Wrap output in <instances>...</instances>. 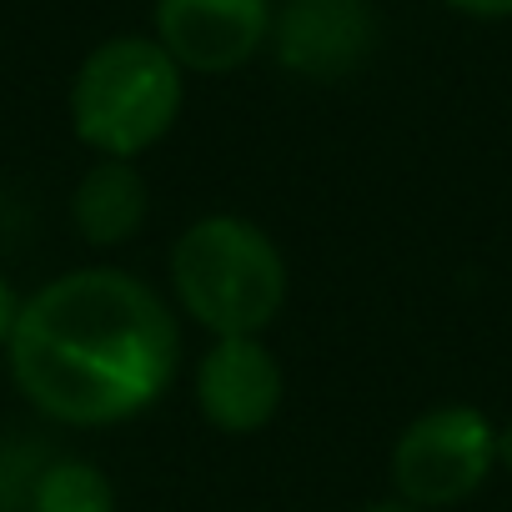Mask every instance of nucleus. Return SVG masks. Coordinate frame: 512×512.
<instances>
[{"label": "nucleus", "instance_id": "nucleus-1", "mask_svg": "<svg viewBox=\"0 0 512 512\" xmlns=\"http://www.w3.org/2000/svg\"><path fill=\"white\" fill-rule=\"evenodd\" d=\"M21 397L61 427H116L161 402L181 367L166 297L121 267H76L21 297L6 347Z\"/></svg>", "mask_w": 512, "mask_h": 512}, {"label": "nucleus", "instance_id": "nucleus-2", "mask_svg": "<svg viewBox=\"0 0 512 512\" xmlns=\"http://www.w3.org/2000/svg\"><path fill=\"white\" fill-rule=\"evenodd\" d=\"M171 292L211 337H262L292 292L282 246L246 216L191 221L171 246Z\"/></svg>", "mask_w": 512, "mask_h": 512}, {"label": "nucleus", "instance_id": "nucleus-3", "mask_svg": "<svg viewBox=\"0 0 512 512\" xmlns=\"http://www.w3.org/2000/svg\"><path fill=\"white\" fill-rule=\"evenodd\" d=\"M181 66L151 36L96 46L71 81V131L106 161H136L181 116Z\"/></svg>", "mask_w": 512, "mask_h": 512}, {"label": "nucleus", "instance_id": "nucleus-4", "mask_svg": "<svg viewBox=\"0 0 512 512\" xmlns=\"http://www.w3.org/2000/svg\"><path fill=\"white\" fill-rule=\"evenodd\" d=\"M497 467V422L472 402H442L412 417L387 457L392 497L437 512L467 502Z\"/></svg>", "mask_w": 512, "mask_h": 512}, {"label": "nucleus", "instance_id": "nucleus-5", "mask_svg": "<svg viewBox=\"0 0 512 512\" xmlns=\"http://www.w3.org/2000/svg\"><path fill=\"white\" fill-rule=\"evenodd\" d=\"M196 412L226 432V437H251L272 427L287 397V377L277 352L262 337H211V347L196 362Z\"/></svg>", "mask_w": 512, "mask_h": 512}, {"label": "nucleus", "instance_id": "nucleus-6", "mask_svg": "<svg viewBox=\"0 0 512 512\" xmlns=\"http://www.w3.org/2000/svg\"><path fill=\"white\" fill-rule=\"evenodd\" d=\"M272 36V0H156L161 51L196 76L246 66Z\"/></svg>", "mask_w": 512, "mask_h": 512}, {"label": "nucleus", "instance_id": "nucleus-7", "mask_svg": "<svg viewBox=\"0 0 512 512\" xmlns=\"http://www.w3.org/2000/svg\"><path fill=\"white\" fill-rule=\"evenodd\" d=\"M372 36L377 26L367 0H287L277 21V56L307 81H337L367 61Z\"/></svg>", "mask_w": 512, "mask_h": 512}, {"label": "nucleus", "instance_id": "nucleus-8", "mask_svg": "<svg viewBox=\"0 0 512 512\" xmlns=\"http://www.w3.org/2000/svg\"><path fill=\"white\" fill-rule=\"evenodd\" d=\"M146 216H151V191H146V176L136 171V161L101 156L71 191V226L96 251L136 241Z\"/></svg>", "mask_w": 512, "mask_h": 512}, {"label": "nucleus", "instance_id": "nucleus-9", "mask_svg": "<svg viewBox=\"0 0 512 512\" xmlns=\"http://www.w3.org/2000/svg\"><path fill=\"white\" fill-rule=\"evenodd\" d=\"M31 512H116V482L91 457H51L36 477Z\"/></svg>", "mask_w": 512, "mask_h": 512}, {"label": "nucleus", "instance_id": "nucleus-10", "mask_svg": "<svg viewBox=\"0 0 512 512\" xmlns=\"http://www.w3.org/2000/svg\"><path fill=\"white\" fill-rule=\"evenodd\" d=\"M46 462L51 457H41L31 442L0 447V512H31V492Z\"/></svg>", "mask_w": 512, "mask_h": 512}, {"label": "nucleus", "instance_id": "nucleus-11", "mask_svg": "<svg viewBox=\"0 0 512 512\" xmlns=\"http://www.w3.org/2000/svg\"><path fill=\"white\" fill-rule=\"evenodd\" d=\"M442 6L477 16V21H512V0H442Z\"/></svg>", "mask_w": 512, "mask_h": 512}, {"label": "nucleus", "instance_id": "nucleus-12", "mask_svg": "<svg viewBox=\"0 0 512 512\" xmlns=\"http://www.w3.org/2000/svg\"><path fill=\"white\" fill-rule=\"evenodd\" d=\"M16 317H21V297H16V287L0 277V352L11 347V332H16Z\"/></svg>", "mask_w": 512, "mask_h": 512}, {"label": "nucleus", "instance_id": "nucleus-13", "mask_svg": "<svg viewBox=\"0 0 512 512\" xmlns=\"http://www.w3.org/2000/svg\"><path fill=\"white\" fill-rule=\"evenodd\" d=\"M497 467H502V472H512V422H502V427H497Z\"/></svg>", "mask_w": 512, "mask_h": 512}, {"label": "nucleus", "instance_id": "nucleus-14", "mask_svg": "<svg viewBox=\"0 0 512 512\" xmlns=\"http://www.w3.org/2000/svg\"><path fill=\"white\" fill-rule=\"evenodd\" d=\"M362 512H422V507H412V502H402V497H377V502H367Z\"/></svg>", "mask_w": 512, "mask_h": 512}]
</instances>
